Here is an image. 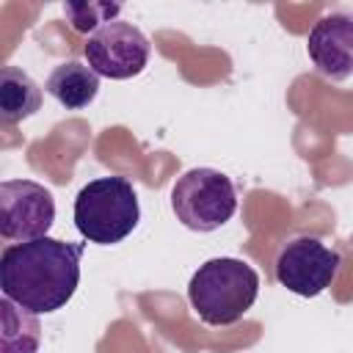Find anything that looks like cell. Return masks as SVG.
Returning a JSON list of instances; mask_svg holds the SVG:
<instances>
[{"mask_svg":"<svg viewBox=\"0 0 353 353\" xmlns=\"http://www.w3.org/2000/svg\"><path fill=\"white\" fill-rule=\"evenodd\" d=\"M85 243L39 237L6 245L0 254L3 298L33 314H50L69 303L80 284V256Z\"/></svg>","mask_w":353,"mask_h":353,"instance_id":"cell-1","label":"cell"},{"mask_svg":"<svg viewBox=\"0 0 353 353\" xmlns=\"http://www.w3.org/2000/svg\"><path fill=\"white\" fill-rule=\"evenodd\" d=\"M259 295V273L232 256H215L190 276L188 298L207 325L237 323Z\"/></svg>","mask_w":353,"mask_h":353,"instance_id":"cell-2","label":"cell"},{"mask_svg":"<svg viewBox=\"0 0 353 353\" xmlns=\"http://www.w3.org/2000/svg\"><path fill=\"white\" fill-rule=\"evenodd\" d=\"M72 215L83 240L97 245H116L138 226L141 207L130 179L99 176L80 188Z\"/></svg>","mask_w":353,"mask_h":353,"instance_id":"cell-3","label":"cell"},{"mask_svg":"<svg viewBox=\"0 0 353 353\" xmlns=\"http://www.w3.org/2000/svg\"><path fill=\"white\" fill-rule=\"evenodd\" d=\"M176 221L193 232L221 229L237 210V193L226 174L215 168H190L171 188Z\"/></svg>","mask_w":353,"mask_h":353,"instance_id":"cell-4","label":"cell"},{"mask_svg":"<svg viewBox=\"0 0 353 353\" xmlns=\"http://www.w3.org/2000/svg\"><path fill=\"white\" fill-rule=\"evenodd\" d=\"M85 61L99 77L127 80L146 69L152 44L141 28L124 19L105 22L85 39Z\"/></svg>","mask_w":353,"mask_h":353,"instance_id":"cell-5","label":"cell"},{"mask_svg":"<svg viewBox=\"0 0 353 353\" xmlns=\"http://www.w3.org/2000/svg\"><path fill=\"white\" fill-rule=\"evenodd\" d=\"M55 221L52 193L33 179H6L0 185V234L6 243L47 237Z\"/></svg>","mask_w":353,"mask_h":353,"instance_id":"cell-6","label":"cell"},{"mask_svg":"<svg viewBox=\"0 0 353 353\" xmlns=\"http://www.w3.org/2000/svg\"><path fill=\"white\" fill-rule=\"evenodd\" d=\"M339 254L317 237H295L276 256V281L295 295L314 298L339 273Z\"/></svg>","mask_w":353,"mask_h":353,"instance_id":"cell-7","label":"cell"},{"mask_svg":"<svg viewBox=\"0 0 353 353\" xmlns=\"http://www.w3.org/2000/svg\"><path fill=\"white\" fill-rule=\"evenodd\" d=\"M314 69L328 80H347L353 74V17L331 11L320 17L306 39Z\"/></svg>","mask_w":353,"mask_h":353,"instance_id":"cell-8","label":"cell"},{"mask_svg":"<svg viewBox=\"0 0 353 353\" xmlns=\"http://www.w3.org/2000/svg\"><path fill=\"white\" fill-rule=\"evenodd\" d=\"M44 88L66 110H83L99 94V74L80 61H66L50 72Z\"/></svg>","mask_w":353,"mask_h":353,"instance_id":"cell-9","label":"cell"},{"mask_svg":"<svg viewBox=\"0 0 353 353\" xmlns=\"http://www.w3.org/2000/svg\"><path fill=\"white\" fill-rule=\"evenodd\" d=\"M41 108L39 83L19 66L0 69V116L3 124H17Z\"/></svg>","mask_w":353,"mask_h":353,"instance_id":"cell-10","label":"cell"},{"mask_svg":"<svg viewBox=\"0 0 353 353\" xmlns=\"http://www.w3.org/2000/svg\"><path fill=\"white\" fill-rule=\"evenodd\" d=\"M0 353H39L41 345V325L39 317L11 298L0 301Z\"/></svg>","mask_w":353,"mask_h":353,"instance_id":"cell-11","label":"cell"},{"mask_svg":"<svg viewBox=\"0 0 353 353\" xmlns=\"http://www.w3.org/2000/svg\"><path fill=\"white\" fill-rule=\"evenodd\" d=\"M69 25L77 33H94L97 28H102L105 22H113L121 14L119 3H66L63 6Z\"/></svg>","mask_w":353,"mask_h":353,"instance_id":"cell-12","label":"cell"}]
</instances>
